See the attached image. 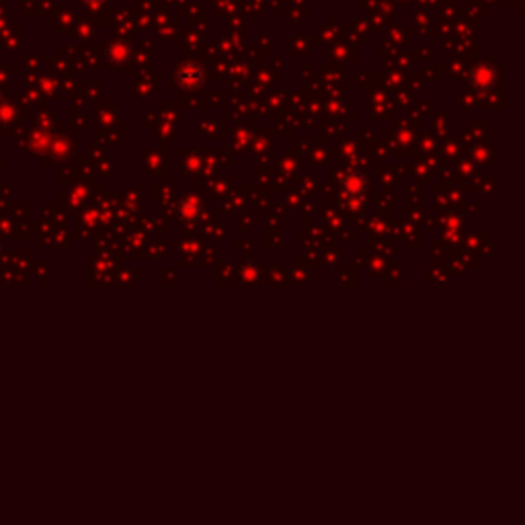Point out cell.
Wrapping results in <instances>:
<instances>
[{"label":"cell","mask_w":525,"mask_h":525,"mask_svg":"<svg viewBox=\"0 0 525 525\" xmlns=\"http://www.w3.org/2000/svg\"><path fill=\"white\" fill-rule=\"evenodd\" d=\"M0 101H2V97H0Z\"/></svg>","instance_id":"1"}]
</instances>
